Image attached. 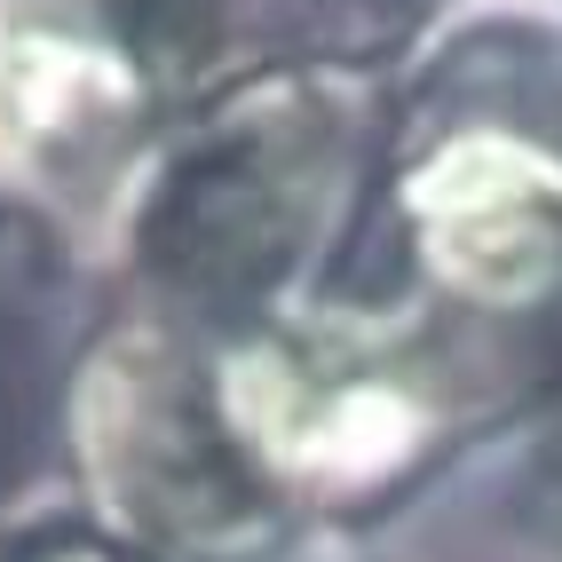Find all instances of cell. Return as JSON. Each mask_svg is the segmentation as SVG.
<instances>
[{"instance_id":"1","label":"cell","mask_w":562,"mask_h":562,"mask_svg":"<svg viewBox=\"0 0 562 562\" xmlns=\"http://www.w3.org/2000/svg\"><path fill=\"white\" fill-rule=\"evenodd\" d=\"M396 56L381 191L333 285L562 372V0H443Z\"/></svg>"},{"instance_id":"2","label":"cell","mask_w":562,"mask_h":562,"mask_svg":"<svg viewBox=\"0 0 562 562\" xmlns=\"http://www.w3.org/2000/svg\"><path fill=\"white\" fill-rule=\"evenodd\" d=\"M389 64H285L175 120L111 191L143 317L246 341L302 317L364 246Z\"/></svg>"},{"instance_id":"3","label":"cell","mask_w":562,"mask_h":562,"mask_svg":"<svg viewBox=\"0 0 562 562\" xmlns=\"http://www.w3.org/2000/svg\"><path fill=\"white\" fill-rule=\"evenodd\" d=\"M420 0H0V182L111 199L151 143L285 64H381Z\"/></svg>"},{"instance_id":"4","label":"cell","mask_w":562,"mask_h":562,"mask_svg":"<svg viewBox=\"0 0 562 562\" xmlns=\"http://www.w3.org/2000/svg\"><path fill=\"white\" fill-rule=\"evenodd\" d=\"M64 452L71 492L159 562H261L302 539L222 404L214 349L143 310L71 372Z\"/></svg>"},{"instance_id":"5","label":"cell","mask_w":562,"mask_h":562,"mask_svg":"<svg viewBox=\"0 0 562 562\" xmlns=\"http://www.w3.org/2000/svg\"><path fill=\"white\" fill-rule=\"evenodd\" d=\"M0 562H159V554L111 531L71 483H56V492H24L0 515Z\"/></svg>"},{"instance_id":"6","label":"cell","mask_w":562,"mask_h":562,"mask_svg":"<svg viewBox=\"0 0 562 562\" xmlns=\"http://www.w3.org/2000/svg\"><path fill=\"white\" fill-rule=\"evenodd\" d=\"M531 420H539V452H531V515L562 539V381H554V396L531 412Z\"/></svg>"},{"instance_id":"7","label":"cell","mask_w":562,"mask_h":562,"mask_svg":"<svg viewBox=\"0 0 562 562\" xmlns=\"http://www.w3.org/2000/svg\"><path fill=\"white\" fill-rule=\"evenodd\" d=\"M261 562H364V554L349 547V531H302L293 547H278V554H261Z\"/></svg>"}]
</instances>
